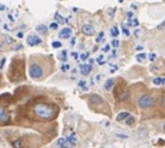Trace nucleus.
<instances>
[{"mask_svg": "<svg viewBox=\"0 0 165 148\" xmlns=\"http://www.w3.org/2000/svg\"><path fill=\"white\" fill-rule=\"evenodd\" d=\"M159 95L156 94L154 91L152 92H143L137 98V105L141 111L150 112L157 108V101Z\"/></svg>", "mask_w": 165, "mask_h": 148, "instance_id": "obj_3", "label": "nucleus"}, {"mask_svg": "<svg viewBox=\"0 0 165 148\" xmlns=\"http://www.w3.org/2000/svg\"><path fill=\"white\" fill-rule=\"evenodd\" d=\"M119 34H120V32H119V29L117 28V27H113V28L111 29V36L112 37L119 36Z\"/></svg>", "mask_w": 165, "mask_h": 148, "instance_id": "obj_19", "label": "nucleus"}, {"mask_svg": "<svg viewBox=\"0 0 165 148\" xmlns=\"http://www.w3.org/2000/svg\"><path fill=\"white\" fill-rule=\"evenodd\" d=\"M17 37H19V39L23 37V33H22V32H19V33H17Z\"/></svg>", "mask_w": 165, "mask_h": 148, "instance_id": "obj_30", "label": "nucleus"}, {"mask_svg": "<svg viewBox=\"0 0 165 148\" xmlns=\"http://www.w3.org/2000/svg\"><path fill=\"white\" fill-rule=\"evenodd\" d=\"M72 56H73V58H75V59H77L78 55H77V53H75V52H73V53H72Z\"/></svg>", "mask_w": 165, "mask_h": 148, "instance_id": "obj_31", "label": "nucleus"}, {"mask_svg": "<svg viewBox=\"0 0 165 148\" xmlns=\"http://www.w3.org/2000/svg\"><path fill=\"white\" fill-rule=\"evenodd\" d=\"M44 62H37L36 60H33L29 64V76L30 78L36 81L43 80L45 77L47 76V68L44 66Z\"/></svg>", "mask_w": 165, "mask_h": 148, "instance_id": "obj_4", "label": "nucleus"}, {"mask_svg": "<svg viewBox=\"0 0 165 148\" xmlns=\"http://www.w3.org/2000/svg\"><path fill=\"white\" fill-rule=\"evenodd\" d=\"M26 42H27V44L30 46H36V45H38V44L42 43L43 41L41 37L36 36V35H30V36L27 37Z\"/></svg>", "mask_w": 165, "mask_h": 148, "instance_id": "obj_5", "label": "nucleus"}, {"mask_svg": "<svg viewBox=\"0 0 165 148\" xmlns=\"http://www.w3.org/2000/svg\"><path fill=\"white\" fill-rule=\"evenodd\" d=\"M35 29H36V31L40 34H47V27L44 24L38 25V26H36V28Z\"/></svg>", "mask_w": 165, "mask_h": 148, "instance_id": "obj_12", "label": "nucleus"}, {"mask_svg": "<svg viewBox=\"0 0 165 148\" xmlns=\"http://www.w3.org/2000/svg\"><path fill=\"white\" fill-rule=\"evenodd\" d=\"M58 24H59L58 22H51L50 25H49V28L51 30H57L58 27H59V25H58Z\"/></svg>", "mask_w": 165, "mask_h": 148, "instance_id": "obj_21", "label": "nucleus"}, {"mask_svg": "<svg viewBox=\"0 0 165 148\" xmlns=\"http://www.w3.org/2000/svg\"><path fill=\"white\" fill-rule=\"evenodd\" d=\"M81 32L86 36H93L96 33V29L93 25L91 24H85L81 27Z\"/></svg>", "mask_w": 165, "mask_h": 148, "instance_id": "obj_7", "label": "nucleus"}, {"mask_svg": "<svg viewBox=\"0 0 165 148\" xmlns=\"http://www.w3.org/2000/svg\"><path fill=\"white\" fill-rule=\"evenodd\" d=\"M61 68H62V70H63V71L65 72L66 70L70 68V66H69V64H66V66H62V67H61Z\"/></svg>", "mask_w": 165, "mask_h": 148, "instance_id": "obj_28", "label": "nucleus"}, {"mask_svg": "<svg viewBox=\"0 0 165 148\" xmlns=\"http://www.w3.org/2000/svg\"><path fill=\"white\" fill-rule=\"evenodd\" d=\"M34 114L41 120L49 121L56 117L58 114V108L52 104H45V103H38L33 108Z\"/></svg>", "mask_w": 165, "mask_h": 148, "instance_id": "obj_1", "label": "nucleus"}, {"mask_svg": "<svg viewBox=\"0 0 165 148\" xmlns=\"http://www.w3.org/2000/svg\"><path fill=\"white\" fill-rule=\"evenodd\" d=\"M103 36H104V34H103V32H100V34L98 35V37H97V42H100V41H100V39H101V37H102Z\"/></svg>", "mask_w": 165, "mask_h": 148, "instance_id": "obj_24", "label": "nucleus"}, {"mask_svg": "<svg viewBox=\"0 0 165 148\" xmlns=\"http://www.w3.org/2000/svg\"><path fill=\"white\" fill-rule=\"evenodd\" d=\"M135 123V118H134V116L132 115H128V117H126V124L128 125V126H132Z\"/></svg>", "mask_w": 165, "mask_h": 148, "instance_id": "obj_15", "label": "nucleus"}, {"mask_svg": "<svg viewBox=\"0 0 165 148\" xmlns=\"http://www.w3.org/2000/svg\"><path fill=\"white\" fill-rule=\"evenodd\" d=\"M163 130H164V132H165V124H164V126H163Z\"/></svg>", "mask_w": 165, "mask_h": 148, "instance_id": "obj_35", "label": "nucleus"}, {"mask_svg": "<svg viewBox=\"0 0 165 148\" xmlns=\"http://www.w3.org/2000/svg\"><path fill=\"white\" fill-rule=\"evenodd\" d=\"M88 106L92 111L110 116L112 114L111 109L105 99L97 93H92L88 98Z\"/></svg>", "mask_w": 165, "mask_h": 148, "instance_id": "obj_2", "label": "nucleus"}, {"mask_svg": "<svg viewBox=\"0 0 165 148\" xmlns=\"http://www.w3.org/2000/svg\"><path fill=\"white\" fill-rule=\"evenodd\" d=\"M1 46H2V44H1V43H0V47H1Z\"/></svg>", "mask_w": 165, "mask_h": 148, "instance_id": "obj_36", "label": "nucleus"}, {"mask_svg": "<svg viewBox=\"0 0 165 148\" xmlns=\"http://www.w3.org/2000/svg\"><path fill=\"white\" fill-rule=\"evenodd\" d=\"M111 44H112V46H113V47H115V48H116V47H118V46H119L120 42H119L118 39H113V41H112V43H111Z\"/></svg>", "mask_w": 165, "mask_h": 148, "instance_id": "obj_23", "label": "nucleus"}, {"mask_svg": "<svg viewBox=\"0 0 165 148\" xmlns=\"http://www.w3.org/2000/svg\"><path fill=\"white\" fill-rule=\"evenodd\" d=\"M146 56L147 55L145 53H142V54H138L136 56V60L138 61L139 62H145L146 60Z\"/></svg>", "mask_w": 165, "mask_h": 148, "instance_id": "obj_17", "label": "nucleus"}, {"mask_svg": "<svg viewBox=\"0 0 165 148\" xmlns=\"http://www.w3.org/2000/svg\"><path fill=\"white\" fill-rule=\"evenodd\" d=\"M129 115V112H120L118 115H117V117H116V120L117 121H122V120H124V119H126V117H128Z\"/></svg>", "mask_w": 165, "mask_h": 148, "instance_id": "obj_13", "label": "nucleus"}, {"mask_svg": "<svg viewBox=\"0 0 165 148\" xmlns=\"http://www.w3.org/2000/svg\"><path fill=\"white\" fill-rule=\"evenodd\" d=\"M72 29L70 28H63L61 30V32L59 33V37L61 39H69L71 36H72Z\"/></svg>", "mask_w": 165, "mask_h": 148, "instance_id": "obj_10", "label": "nucleus"}, {"mask_svg": "<svg viewBox=\"0 0 165 148\" xmlns=\"http://www.w3.org/2000/svg\"><path fill=\"white\" fill-rule=\"evenodd\" d=\"M92 66L91 64H80V73L84 76H87V75L90 74V72L92 71Z\"/></svg>", "mask_w": 165, "mask_h": 148, "instance_id": "obj_9", "label": "nucleus"}, {"mask_svg": "<svg viewBox=\"0 0 165 148\" xmlns=\"http://www.w3.org/2000/svg\"><path fill=\"white\" fill-rule=\"evenodd\" d=\"M108 50H109V45H106V46L104 47V49H103V51L106 52V51H108Z\"/></svg>", "mask_w": 165, "mask_h": 148, "instance_id": "obj_34", "label": "nucleus"}, {"mask_svg": "<svg viewBox=\"0 0 165 148\" xmlns=\"http://www.w3.org/2000/svg\"><path fill=\"white\" fill-rule=\"evenodd\" d=\"M157 109L159 110L162 114L165 115V91L163 92H160L157 101Z\"/></svg>", "mask_w": 165, "mask_h": 148, "instance_id": "obj_6", "label": "nucleus"}, {"mask_svg": "<svg viewBox=\"0 0 165 148\" xmlns=\"http://www.w3.org/2000/svg\"><path fill=\"white\" fill-rule=\"evenodd\" d=\"M57 144L59 145V146H67V140H65L64 139H59L57 141Z\"/></svg>", "mask_w": 165, "mask_h": 148, "instance_id": "obj_20", "label": "nucleus"}, {"mask_svg": "<svg viewBox=\"0 0 165 148\" xmlns=\"http://www.w3.org/2000/svg\"><path fill=\"white\" fill-rule=\"evenodd\" d=\"M149 58H150V60H151V61H154V60L156 59V54H154V53L150 54Z\"/></svg>", "mask_w": 165, "mask_h": 148, "instance_id": "obj_29", "label": "nucleus"}, {"mask_svg": "<svg viewBox=\"0 0 165 148\" xmlns=\"http://www.w3.org/2000/svg\"><path fill=\"white\" fill-rule=\"evenodd\" d=\"M3 39H4V41H5V42H6L7 44H11V43L14 42V39L11 37L10 36H8V35H4Z\"/></svg>", "mask_w": 165, "mask_h": 148, "instance_id": "obj_18", "label": "nucleus"}, {"mask_svg": "<svg viewBox=\"0 0 165 148\" xmlns=\"http://www.w3.org/2000/svg\"><path fill=\"white\" fill-rule=\"evenodd\" d=\"M8 18H9V19H10V20H11V21H14V20H15V19L13 18L12 14H8Z\"/></svg>", "mask_w": 165, "mask_h": 148, "instance_id": "obj_32", "label": "nucleus"}, {"mask_svg": "<svg viewBox=\"0 0 165 148\" xmlns=\"http://www.w3.org/2000/svg\"><path fill=\"white\" fill-rule=\"evenodd\" d=\"M10 122V115L4 107H0V123L7 124Z\"/></svg>", "mask_w": 165, "mask_h": 148, "instance_id": "obj_8", "label": "nucleus"}, {"mask_svg": "<svg viewBox=\"0 0 165 148\" xmlns=\"http://www.w3.org/2000/svg\"><path fill=\"white\" fill-rule=\"evenodd\" d=\"M52 46H53V48H60V47L62 46V43H61L60 41H53Z\"/></svg>", "mask_w": 165, "mask_h": 148, "instance_id": "obj_22", "label": "nucleus"}, {"mask_svg": "<svg viewBox=\"0 0 165 148\" xmlns=\"http://www.w3.org/2000/svg\"><path fill=\"white\" fill-rule=\"evenodd\" d=\"M113 86H114V80L113 79H107L104 83L103 87H104L105 91H111V89L113 87Z\"/></svg>", "mask_w": 165, "mask_h": 148, "instance_id": "obj_11", "label": "nucleus"}, {"mask_svg": "<svg viewBox=\"0 0 165 148\" xmlns=\"http://www.w3.org/2000/svg\"><path fill=\"white\" fill-rule=\"evenodd\" d=\"M54 18H55V20L58 22V23H61V24L64 23V17L61 16L59 12H56V14H55V17H54Z\"/></svg>", "mask_w": 165, "mask_h": 148, "instance_id": "obj_16", "label": "nucleus"}, {"mask_svg": "<svg viewBox=\"0 0 165 148\" xmlns=\"http://www.w3.org/2000/svg\"><path fill=\"white\" fill-rule=\"evenodd\" d=\"M88 56H89V54L88 53H84V54H81V56H80V58L81 59L83 60V61H84V60H86L88 58Z\"/></svg>", "mask_w": 165, "mask_h": 148, "instance_id": "obj_26", "label": "nucleus"}, {"mask_svg": "<svg viewBox=\"0 0 165 148\" xmlns=\"http://www.w3.org/2000/svg\"><path fill=\"white\" fill-rule=\"evenodd\" d=\"M20 142H21V139H19V140H17V142H14L13 145L16 146V147H20V146H21V143H20Z\"/></svg>", "mask_w": 165, "mask_h": 148, "instance_id": "obj_25", "label": "nucleus"}, {"mask_svg": "<svg viewBox=\"0 0 165 148\" xmlns=\"http://www.w3.org/2000/svg\"><path fill=\"white\" fill-rule=\"evenodd\" d=\"M5 62H6V59H5V58H3V59L1 60V62H0V68H3Z\"/></svg>", "mask_w": 165, "mask_h": 148, "instance_id": "obj_27", "label": "nucleus"}, {"mask_svg": "<svg viewBox=\"0 0 165 148\" xmlns=\"http://www.w3.org/2000/svg\"><path fill=\"white\" fill-rule=\"evenodd\" d=\"M124 32H125V35H126V36H129L128 30H126L125 28H124Z\"/></svg>", "mask_w": 165, "mask_h": 148, "instance_id": "obj_33", "label": "nucleus"}, {"mask_svg": "<svg viewBox=\"0 0 165 148\" xmlns=\"http://www.w3.org/2000/svg\"><path fill=\"white\" fill-rule=\"evenodd\" d=\"M153 82L156 86H160V85L165 84V78H162V77H156V78L154 79Z\"/></svg>", "mask_w": 165, "mask_h": 148, "instance_id": "obj_14", "label": "nucleus"}]
</instances>
